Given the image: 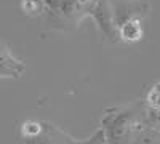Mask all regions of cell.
Instances as JSON below:
<instances>
[{
	"label": "cell",
	"instance_id": "obj_5",
	"mask_svg": "<svg viewBox=\"0 0 160 144\" xmlns=\"http://www.w3.org/2000/svg\"><path fill=\"white\" fill-rule=\"evenodd\" d=\"M21 8L24 13L35 16L38 13H42V10H45V2H40V0H22Z\"/></svg>",
	"mask_w": 160,
	"mask_h": 144
},
{
	"label": "cell",
	"instance_id": "obj_4",
	"mask_svg": "<svg viewBox=\"0 0 160 144\" xmlns=\"http://www.w3.org/2000/svg\"><path fill=\"white\" fill-rule=\"evenodd\" d=\"M144 35L142 18H130L118 24V40L127 43H136Z\"/></svg>",
	"mask_w": 160,
	"mask_h": 144
},
{
	"label": "cell",
	"instance_id": "obj_3",
	"mask_svg": "<svg viewBox=\"0 0 160 144\" xmlns=\"http://www.w3.org/2000/svg\"><path fill=\"white\" fill-rule=\"evenodd\" d=\"M0 66H2V77L3 78H19L26 69V66L13 56L8 45L2 42V55H0Z\"/></svg>",
	"mask_w": 160,
	"mask_h": 144
},
{
	"label": "cell",
	"instance_id": "obj_2",
	"mask_svg": "<svg viewBox=\"0 0 160 144\" xmlns=\"http://www.w3.org/2000/svg\"><path fill=\"white\" fill-rule=\"evenodd\" d=\"M47 11V24L53 29H68V26H78L82 18L88 16V10L80 0H43Z\"/></svg>",
	"mask_w": 160,
	"mask_h": 144
},
{
	"label": "cell",
	"instance_id": "obj_1",
	"mask_svg": "<svg viewBox=\"0 0 160 144\" xmlns=\"http://www.w3.org/2000/svg\"><path fill=\"white\" fill-rule=\"evenodd\" d=\"M108 144H130L148 125L146 115L141 117L131 109L117 107L108 111L101 120Z\"/></svg>",
	"mask_w": 160,
	"mask_h": 144
}]
</instances>
